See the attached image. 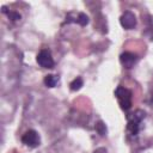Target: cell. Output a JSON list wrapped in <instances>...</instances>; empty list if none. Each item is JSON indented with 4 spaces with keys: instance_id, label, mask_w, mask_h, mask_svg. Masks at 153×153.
Returning a JSON list of instances; mask_svg holds the SVG:
<instances>
[{
    "instance_id": "cell-1",
    "label": "cell",
    "mask_w": 153,
    "mask_h": 153,
    "mask_svg": "<svg viewBox=\"0 0 153 153\" xmlns=\"http://www.w3.org/2000/svg\"><path fill=\"white\" fill-rule=\"evenodd\" d=\"M115 96L123 110H129L131 108V92L128 88L118 86L115 90Z\"/></svg>"
},
{
    "instance_id": "cell-2",
    "label": "cell",
    "mask_w": 153,
    "mask_h": 153,
    "mask_svg": "<svg viewBox=\"0 0 153 153\" xmlns=\"http://www.w3.org/2000/svg\"><path fill=\"white\" fill-rule=\"evenodd\" d=\"M22 142L27 146V147H31V148H35L37 146H39L41 143V137L38 135V133L33 129H30L27 130L23 136H22Z\"/></svg>"
},
{
    "instance_id": "cell-3",
    "label": "cell",
    "mask_w": 153,
    "mask_h": 153,
    "mask_svg": "<svg viewBox=\"0 0 153 153\" xmlns=\"http://www.w3.org/2000/svg\"><path fill=\"white\" fill-rule=\"evenodd\" d=\"M36 61H37V63H38L41 67H43V68H53L54 65H55L54 59H53L50 51H48V50H45V49H44V50H41V51L38 53V55H37V57H36Z\"/></svg>"
},
{
    "instance_id": "cell-4",
    "label": "cell",
    "mask_w": 153,
    "mask_h": 153,
    "mask_svg": "<svg viewBox=\"0 0 153 153\" xmlns=\"http://www.w3.org/2000/svg\"><path fill=\"white\" fill-rule=\"evenodd\" d=\"M120 23L121 25L126 29V30H130V29H134L136 26V17L134 16L133 12L130 11H126L121 18H120Z\"/></svg>"
},
{
    "instance_id": "cell-5",
    "label": "cell",
    "mask_w": 153,
    "mask_h": 153,
    "mask_svg": "<svg viewBox=\"0 0 153 153\" xmlns=\"http://www.w3.org/2000/svg\"><path fill=\"white\" fill-rule=\"evenodd\" d=\"M137 60H139L137 55H135L134 53H130V51H126V53L121 54V56H120V61H121L122 66L128 69L134 67V65L137 62Z\"/></svg>"
},
{
    "instance_id": "cell-6",
    "label": "cell",
    "mask_w": 153,
    "mask_h": 153,
    "mask_svg": "<svg viewBox=\"0 0 153 153\" xmlns=\"http://www.w3.org/2000/svg\"><path fill=\"white\" fill-rule=\"evenodd\" d=\"M146 117V112L143 110H135L133 114H130L128 116V121H131V122H135V123H141L142 120Z\"/></svg>"
},
{
    "instance_id": "cell-7",
    "label": "cell",
    "mask_w": 153,
    "mask_h": 153,
    "mask_svg": "<svg viewBox=\"0 0 153 153\" xmlns=\"http://www.w3.org/2000/svg\"><path fill=\"white\" fill-rule=\"evenodd\" d=\"M59 80H60L59 75L48 74V75H45V76H44V80H43V81H44V85H45L47 87H55V86L57 85Z\"/></svg>"
},
{
    "instance_id": "cell-8",
    "label": "cell",
    "mask_w": 153,
    "mask_h": 153,
    "mask_svg": "<svg viewBox=\"0 0 153 153\" xmlns=\"http://www.w3.org/2000/svg\"><path fill=\"white\" fill-rule=\"evenodd\" d=\"M74 22L75 23H78L79 25H81V26H86L87 24H88V22H90V19H88V17L85 14V13H82V12H80V13H78V14H75V18H74Z\"/></svg>"
},
{
    "instance_id": "cell-9",
    "label": "cell",
    "mask_w": 153,
    "mask_h": 153,
    "mask_svg": "<svg viewBox=\"0 0 153 153\" xmlns=\"http://www.w3.org/2000/svg\"><path fill=\"white\" fill-rule=\"evenodd\" d=\"M84 85V81H82V79L80 78V76H76L71 84H69V87H71V90L72 91H78V90H80L81 88V86Z\"/></svg>"
},
{
    "instance_id": "cell-10",
    "label": "cell",
    "mask_w": 153,
    "mask_h": 153,
    "mask_svg": "<svg viewBox=\"0 0 153 153\" xmlns=\"http://www.w3.org/2000/svg\"><path fill=\"white\" fill-rule=\"evenodd\" d=\"M139 129H140V123H135V122L128 121V131L131 135H136L139 133Z\"/></svg>"
},
{
    "instance_id": "cell-11",
    "label": "cell",
    "mask_w": 153,
    "mask_h": 153,
    "mask_svg": "<svg viewBox=\"0 0 153 153\" xmlns=\"http://www.w3.org/2000/svg\"><path fill=\"white\" fill-rule=\"evenodd\" d=\"M94 128H96V131H97L100 136H105V135H106V127H105L104 122H102V121L97 122L96 126H94Z\"/></svg>"
},
{
    "instance_id": "cell-12",
    "label": "cell",
    "mask_w": 153,
    "mask_h": 153,
    "mask_svg": "<svg viewBox=\"0 0 153 153\" xmlns=\"http://www.w3.org/2000/svg\"><path fill=\"white\" fill-rule=\"evenodd\" d=\"M7 16H8V18L11 20H14V22H17V20L20 19V14L17 13V12H7Z\"/></svg>"
},
{
    "instance_id": "cell-13",
    "label": "cell",
    "mask_w": 153,
    "mask_h": 153,
    "mask_svg": "<svg viewBox=\"0 0 153 153\" xmlns=\"http://www.w3.org/2000/svg\"><path fill=\"white\" fill-rule=\"evenodd\" d=\"M93 153H106V149H105L104 147H99V148H97Z\"/></svg>"
},
{
    "instance_id": "cell-14",
    "label": "cell",
    "mask_w": 153,
    "mask_h": 153,
    "mask_svg": "<svg viewBox=\"0 0 153 153\" xmlns=\"http://www.w3.org/2000/svg\"><path fill=\"white\" fill-rule=\"evenodd\" d=\"M152 102H153V96H152Z\"/></svg>"
}]
</instances>
